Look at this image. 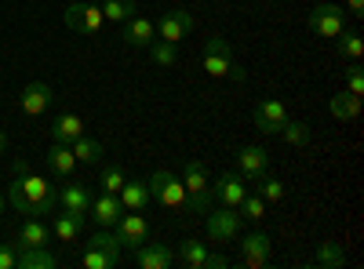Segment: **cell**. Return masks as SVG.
<instances>
[{"mask_svg":"<svg viewBox=\"0 0 364 269\" xmlns=\"http://www.w3.org/2000/svg\"><path fill=\"white\" fill-rule=\"evenodd\" d=\"M8 200L18 215H33V219H44L51 215V207H55V190L48 178L41 175H15V182L8 186Z\"/></svg>","mask_w":364,"mask_h":269,"instance_id":"1","label":"cell"},{"mask_svg":"<svg viewBox=\"0 0 364 269\" xmlns=\"http://www.w3.org/2000/svg\"><path fill=\"white\" fill-rule=\"evenodd\" d=\"M149 197H154L157 204L164 207H178L186 204V186H182V178L171 171V168H157L154 175H149Z\"/></svg>","mask_w":364,"mask_h":269,"instance_id":"2","label":"cell"},{"mask_svg":"<svg viewBox=\"0 0 364 269\" xmlns=\"http://www.w3.org/2000/svg\"><path fill=\"white\" fill-rule=\"evenodd\" d=\"M306 26L314 29L317 37H324V40H336V37L343 33V29H346V11H343L339 4H317V8L310 11Z\"/></svg>","mask_w":364,"mask_h":269,"instance_id":"3","label":"cell"},{"mask_svg":"<svg viewBox=\"0 0 364 269\" xmlns=\"http://www.w3.org/2000/svg\"><path fill=\"white\" fill-rule=\"evenodd\" d=\"M204 229H208V241L215 244H226L240 233V215L237 207H219V212H208L204 215Z\"/></svg>","mask_w":364,"mask_h":269,"instance_id":"4","label":"cell"},{"mask_svg":"<svg viewBox=\"0 0 364 269\" xmlns=\"http://www.w3.org/2000/svg\"><path fill=\"white\" fill-rule=\"evenodd\" d=\"M154 26H157V37H161V40L178 44V40H186V37L193 33V15H190L186 8H168V11L161 15V22H154Z\"/></svg>","mask_w":364,"mask_h":269,"instance_id":"5","label":"cell"},{"mask_svg":"<svg viewBox=\"0 0 364 269\" xmlns=\"http://www.w3.org/2000/svg\"><path fill=\"white\" fill-rule=\"evenodd\" d=\"M113 233H117V241H120V248H128V251H135L139 244H146V241H149V222L142 219V212H124V215L117 219Z\"/></svg>","mask_w":364,"mask_h":269,"instance_id":"6","label":"cell"},{"mask_svg":"<svg viewBox=\"0 0 364 269\" xmlns=\"http://www.w3.org/2000/svg\"><path fill=\"white\" fill-rule=\"evenodd\" d=\"M211 197H215L223 207H237L240 200L248 197V178L240 175V171H223L219 182L211 186Z\"/></svg>","mask_w":364,"mask_h":269,"instance_id":"7","label":"cell"},{"mask_svg":"<svg viewBox=\"0 0 364 269\" xmlns=\"http://www.w3.org/2000/svg\"><path fill=\"white\" fill-rule=\"evenodd\" d=\"M102 8L99 4H70L66 8V26L73 29V33H87V37H95L99 29H102Z\"/></svg>","mask_w":364,"mask_h":269,"instance_id":"8","label":"cell"},{"mask_svg":"<svg viewBox=\"0 0 364 269\" xmlns=\"http://www.w3.org/2000/svg\"><path fill=\"white\" fill-rule=\"evenodd\" d=\"M120 215H124V204H120V197H117V193H102V197H91L87 219L95 222L99 229H113Z\"/></svg>","mask_w":364,"mask_h":269,"instance_id":"9","label":"cell"},{"mask_svg":"<svg viewBox=\"0 0 364 269\" xmlns=\"http://www.w3.org/2000/svg\"><path fill=\"white\" fill-rule=\"evenodd\" d=\"M55 204L63 207V212H70V215H77V219L87 222L91 193H87V186H80V182H66L63 190H55Z\"/></svg>","mask_w":364,"mask_h":269,"instance_id":"10","label":"cell"},{"mask_svg":"<svg viewBox=\"0 0 364 269\" xmlns=\"http://www.w3.org/2000/svg\"><path fill=\"white\" fill-rule=\"evenodd\" d=\"M284 121H288L284 102H277V99H262V102L255 106V128H259L262 135H281Z\"/></svg>","mask_w":364,"mask_h":269,"instance_id":"11","label":"cell"},{"mask_svg":"<svg viewBox=\"0 0 364 269\" xmlns=\"http://www.w3.org/2000/svg\"><path fill=\"white\" fill-rule=\"evenodd\" d=\"M11 241H15V248H48V244H51V226H48L44 219L29 215V219L18 226V233L11 236Z\"/></svg>","mask_w":364,"mask_h":269,"instance_id":"12","label":"cell"},{"mask_svg":"<svg viewBox=\"0 0 364 269\" xmlns=\"http://www.w3.org/2000/svg\"><path fill=\"white\" fill-rule=\"evenodd\" d=\"M51 99H55L51 84L33 80V84H26V87H22V99H18V106H22V113H26V116H41V113L51 106Z\"/></svg>","mask_w":364,"mask_h":269,"instance_id":"13","label":"cell"},{"mask_svg":"<svg viewBox=\"0 0 364 269\" xmlns=\"http://www.w3.org/2000/svg\"><path fill=\"white\" fill-rule=\"evenodd\" d=\"M237 171L248 178V182H255V178H262L269 171V153L262 146H245L237 153Z\"/></svg>","mask_w":364,"mask_h":269,"instance_id":"14","label":"cell"},{"mask_svg":"<svg viewBox=\"0 0 364 269\" xmlns=\"http://www.w3.org/2000/svg\"><path fill=\"white\" fill-rule=\"evenodd\" d=\"M124 26V33H120V40H124L128 48H149L157 40V26L149 22V18H142V15H132L128 22H120Z\"/></svg>","mask_w":364,"mask_h":269,"instance_id":"15","label":"cell"},{"mask_svg":"<svg viewBox=\"0 0 364 269\" xmlns=\"http://www.w3.org/2000/svg\"><path fill=\"white\" fill-rule=\"evenodd\" d=\"M240 255H245V265L262 269L269 262V255H273V241L266 233H248L245 241H240Z\"/></svg>","mask_w":364,"mask_h":269,"instance_id":"16","label":"cell"},{"mask_svg":"<svg viewBox=\"0 0 364 269\" xmlns=\"http://www.w3.org/2000/svg\"><path fill=\"white\" fill-rule=\"evenodd\" d=\"M175 262V251L168 248V244H139L135 248V265L139 269H168Z\"/></svg>","mask_w":364,"mask_h":269,"instance_id":"17","label":"cell"},{"mask_svg":"<svg viewBox=\"0 0 364 269\" xmlns=\"http://www.w3.org/2000/svg\"><path fill=\"white\" fill-rule=\"evenodd\" d=\"M80 135H84V121H80L77 113H58V116H55V124H51V142L73 146Z\"/></svg>","mask_w":364,"mask_h":269,"instance_id":"18","label":"cell"},{"mask_svg":"<svg viewBox=\"0 0 364 269\" xmlns=\"http://www.w3.org/2000/svg\"><path fill=\"white\" fill-rule=\"evenodd\" d=\"M182 186H186V197L211 193V186H208V164L204 160H186V164H182Z\"/></svg>","mask_w":364,"mask_h":269,"instance_id":"19","label":"cell"},{"mask_svg":"<svg viewBox=\"0 0 364 269\" xmlns=\"http://www.w3.org/2000/svg\"><path fill=\"white\" fill-rule=\"evenodd\" d=\"M117 197H120V204H124V212H142V207L154 200L149 197V182H142V178H128Z\"/></svg>","mask_w":364,"mask_h":269,"instance_id":"20","label":"cell"},{"mask_svg":"<svg viewBox=\"0 0 364 269\" xmlns=\"http://www.w3.org/2000/svg\"><path fill=\"white\" fill-rule=\"evenodd\" d=\"M48 168H51L58 178H70V175H73V168H77L73 149H70V146H63V142H51V149H48Z\"/></svg>","mask_w":364,"mask_h":269,"instance_id":"21","label":"cell"},{"mask_svg":"<svg viewBox=\"0 0 364 269\" xmlns=\"http://www.w3.org/2000/svg\"><path fill=\"white\" fill-rule=\"evenodd\" d=\"M314 265H321V269H343V265H346V251H343V244H336V241H321L317 251H314Z\"/></svg>","mask_w":364,"mask_h":269,"instance_id":"22","label":"cell"},{"mask_svg":"<svg viewBox=\"0 0 364 269\" xmlns=\"http://www.w3.org/2000/svg\"><path fill=\"white\" fill-rule=\"evenodd\" d=\"M80 229H84V219H77V215H70V212H63V215L51 219V233H55L63 244H77Z\"/></svg>","mask_w":364,"mask_h":269,"instance_id":"23","label":"cell"},{"mask_svg":"<svg viewBox=\"0 0 364 269\" xmlns=\"http://www.w3.org/2000/svg\"><path fill=\"white\" fill-rule=\"evenodd\" d=\"M58 258L48 248H18V269H55Z\"/></svg>","mask_w":364,"mask_h":269,"instance_id":"24","label":"cell"},{"mask_svg":"<svg viewBox=\"0 0 364 269\" xmlns=\"http://www.w3.org/2000/svg\"><path fill=\"white\" fill-rule=\"evenodd\" d=\"M328 109H331L336 121H357V116H360V99L350 95V92H339L336 99L328 102Z\"/></svg>","mask_w":364,"mask_h":269,"instance_id":"25","label":"cell"},{"mask_svg":"<svg viewBox=\"0 0 364 269\" xmlns=\"http://www.w3.org/2000/svg\"><path fill=\"white\" fill-rule=\"evenodd\" d=\"M70 149H73V157H77L80 164H99V160L106 157V153H102V142L87 138V135H80V138H77Z\"/></svg>","mask_w":364,"mask_h":269,"instance_id":"26","label":"cell"},{"mask_svg":"<svg viewBox=\"0 0 364 269\" xmlns=\"http://www.w3.org/2000/svg\"><path fill=\"white\" fill-rule=\"evenodd\" d=\"M102 18L106 22H128L132 15H139V8H135V0H102Z\"/></svg>","mask_w":364,"mask_h":269,"instance_id":"27","label":"cell"},{"mask_svg":"<svg viewBox=\"0 0 364 269\" xmlns=\"http://www.w3.org/2000/svg\"><path fill=\"white\" fill-rule=\"evenodd\" d=\"M336 51H339V58H350V62H357V58L364 55L360 33H353V29H343V33L336 37Z\"/></svg>","mask_w":364,"mask_h":269,"instance_id":"28","label":"cell"},{"mask_svg":"<svg viewBox=\"0 0 364 269\" xmlns=\"http://www.w3.org/2000/svg\"><path fill=\"white\" fill-rule=\"evenodd\" d=\"M255 193H259L266 204H277V200H284V182H281V178H273V175L266 171L262 178H255Z\"/></svg>","mask_w":364,"mask_h":269,"instance_id":"29","label":"cell"},{"mask_svg":"<svg viewBox=\"0 0 364 269\" xmlns=\"http://www.w3.org/2000/svg\"><path fill=\"white\" fill-rule=\"evenodd\" d=\"M204 255H208V248L200 241H182L178 244V262L186 265V269H200L204 265Z\"/></svg>","mask_w":364,"mask_h":269,"instance_id":"30","label":"cell"},{"mask_svg":"<svg viewBox=\"0 0 364 269\" xmlns=\"http://www.w3.org/2000/svg\"><path fill=\"white\" fill-rule=\"evenodd\" d=\"M281 138H284L288 146H310V138H314V128H310V124H302V121H284V128H281Z\"/></svg>","mask_w":364,"mask_h":269,"instance_id":"31","label":"cell"},{"mask_svg":"<svg viewBox=\"0 0 364 269\" xmlns=\"http://www.w3.org/2000/svg\"><path fill=\"white\" fill-rule=\"evenodd\" d=\"M128 182V175H124V168H120L117 160H109L106 168H102V178H99V186H102V193H120V186Z\"/></svg>","mask_w":364,"mask_h":269,"instance_id":"32","label":"cell"},{"mask_svg":"<svg viewBox=\"0 0 364 269\" xmlns=\"http://www.w3.org/2000/svg\"><path fill=\"white\" fill-rule=\"evenodd\" d=\"M84 248H99V251H106V255H113V258H120V251H124L113 229H99V233H91V241H87Z\"/></svg>","mask_w":364,"mask_h":269,"instance_id":"33","label":"cell"},{"mask_svg":"<svg viewBox=\"0 0 364 269\" xmlns=\"http://www.w3.org/2000/svg\"><path fill=\"white\" fill-rule=\"evenodd\" d=\"M237 215H240V219H252V222L266 219V200H262L259 193H248L245 200L237 204Z\"/></svg>","mask_w":364,"mask_h":269,"instance_id":"34","label":"cell"},{"mask_svg":"<svg viewBox=\"0 0 364 269\" xmlns=\"http://www.w3.org/2000/svg\"><path fill=\"white\" fill-rule=\"evenodd\" d=\"M120 258H113V255H106V251H99V248H84V255H80V265L84 269H113Z\"/></svg>","mask_w":364,"mask_h":269,"instance_id":"35","label":"cell"},{"mask_svg":"<svg viewBox=\"0 0 364 269\" xmlns=\"http://www.w3.org/2000/svg\"><path fill=\"white\" fill-rule=\"evenodd\" d=\"M204 70H208V77H233V58L204 51Z\"/></svg>","mask_w":364,"mask_h":269,"instance_id":"36","label":"cell"},{"mask_svg":"<svg viewBox=\"0 0 364 269\" xmlns=\"http://www.w3.org/2000/svg\"><path fill=\"white\" fill-rule=\"evenodd\" d=\"M149 55H154V62L157 66H175V58H178V44H168V40H154L149 44Z\"/></svg>","mask_w":364,"mask_h":269,"instance_id":"37","label":"cell"},{"mask_svg":"<svg viewBox=\"0 0 364 269\" xmlns=\"http://www.w3.org/2000/svg\"><path fill=\"white\" fill-rule=\"evenodd\" d=\"M346 92H350V95H357V99L364 95V73H360V66H357V62L346 70Z\"/></svg>","mask_w":364,"mask_h":269,"instance_id":"38","label":"cell"},{"mask_svg":"<svg viewBox=\"0 0 364 269\" xmlns=\"http://www.w3.org/2000/svg\"><path fill=\"white\" fill-rule=\"evenodd\" d=\"M0 269H18V248H15V241L0 244Z\"/></svg>","mask_w":364,"mask_h":269,"instance_id":"39","label":"cell"},{"mask_svg":"<svg viewBox=\"0 0 364 269\" xmlns=\"http://www.w3.org/2000/svg\"><path fill=\"white\" fill-rule=\"evenodd\" d=\"M204 51H208V55H230V44H226L223 37H208V40H204Z\"/></svg>","mask_w":364,"mask_h":269,"instance_id":"40","label":"cell"},{"mask_svg":"<svg viewBox=\"0 0 364 269\" xmlns=\"http://www.w3.org/2000/svg\"><path fill=\"white\" fill-rule=\"evenodd\" d=\"M226 265H230V258H226V255H219V251H208L200 269H226Z\"/></svg>","mask_w":364,"mask_h":269,"instance_id":"41","label":"cell"},{"mask_svg":"<svg viewBox=\"0 0 364 269\" xmlns=\"http://www.w3.org/2000/svg\"><path fill=\"white\" fill-rule=\"evenodd\" d=\"M346 11L350 15H364V0H346Z\"/></svg>","mask_w":364,"mask_h":269,"instance_id":"42","label":"cell"},{"mask_svg":"<svg viewBox=\"0 0 364 269\" xmlns=\"http://www.w3.org/2000/svg\"><path fill=\"white\" fill-rule=\"evenodd\" d=\"M15 175H29V164L26 160H15Z\"/></svg>","mask_w":364,"mask_h":269,"instance_id":"43","label":"cell"},{"mask_svg":"<svg viewBox=\"0 0 364 269\" xmlns=\"http://www.w3.org/2000/svg\"><path fill=\"white\" fill-rule=\"evenodd\" d=\"M4 149H8V135H4V131H0V153H4Z\"/></svg>","mask_w":364,"mask_h":269,"instance_id":"44","label":"cell"},{"mask_svg":"<svg viewBox=\"0 0 364 269\" xmlns=\"http://www.w3.org/2000/svg\"><path fill=\"white\" fill-rule=\"evenodd\" d=\"M0 215H4V193H0Z\"/></svg>","mask_w":364,"mask_h":269,"instance_id":"45","label":"cell"}]
</instances>
